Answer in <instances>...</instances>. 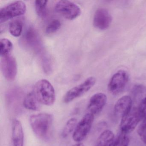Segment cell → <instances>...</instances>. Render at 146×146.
<instances>
[{"label": "cell", "instance_id": "21", "mask_svg": "<svg viewBox=\"0 0 146 146\" xmlns=\"http://www.w3.org/2000/svg\"><path fill=\"white\" fill-rule=\"evenodd\" d=\"M129 139L127 134L121 132L115 138L111 146H128Z\"/></svg>", "mask_w": 146, "mask_h": 146}, {"label": "cell", "instance_id": "12", "mask_svg": "<svg viewBox=\"0 0 146 146\" xmlns=\"http://www.w3.org/2000/svg\"><path fill=\"white\" fill-rule=\"evenodd\" d=\"M132 99L129 96H124L119 98L115 103L114 111L117 117L122 118L129 113L132 109Z\"/></svg>", "mask_w": 146, "mask_h": 146}, {"label": "cell", "instance_id": "11", "mask_svg": "<svg viewBox=\"0 0 146 146\" xmlns=\"http://www.w3.org/2000/svg\"><path fill=\"white\" fill-rule=\"evenodd\" d=\"M111 21V16L108 11L104 8H99L95 13L93 24L96 29L105 30L108 29Z\"/></svg>", "mask_w": 146, "mask_h": 146}, {"label": "cell", "instance_id": "15", "mask_svg": "<svg viewBox=\"0 0 146 146\" xmlns=\"http://www.w3.org/2000/svg\"><path fill=\"white\" fill-rule=\"evenodd\" d=\"M114 140L113 132L109 130H106L97 138L96 146H111Z\"/></svg>", "mask_w": 146, "mask_h": 146}, {"label": "cell", "instance_id": "20", "mask_svg": "<svg viewBox=\"0 0 146 146\" xmlns=\"http://www.w3.org/2000/svg\"><path fill=\"white\" fill-rule=\"evenodd\" d=\"M0 48L1 56H5L11 54L13 48V45L11 42L8 39L4 38L0 41Z\"/></svg>", "mask_w": 146, "mask_h": 146}, {"label": "cell", "instance_id": "18", "mask_svg": "<svg viewBox=\"0 0 146 146\" xmlns=\"http://www.w3.org/2000/svg\"><path fill=\"white\" fill-rule=\"evenodd\" d=\"M48 1L36 0L35 2L36 11L37 15L42 19H45L47 15V6Z\"/></svg>", "mask_w": 146, "mask_h": 146}, {"label": "cell", "instance_id": "24", "mask_svg": "<svg viewBox=\"0 0 146 146\" xmlns=\"http://www.w3.org/2000/svg\"><path fill=\"white\" fill-rule=\"evenodd\" d=\"M137 110L141 119L146 120V97L143 98L140 102Z\"/></svg>", "mask_w": 146, "mask_h": 146}, {"label": "cell", "instance_id": "6", "mask_svg": "<svg viewBox=\"0 0 146 146\" xmlns=\"http://www.w3.org/2000/svg\"><path fill=\"white\" fill-rule=\"evenodd\" d=\"M56 12L64 18L72 20L79 17L82 13L81 8L76 4L67 0H61L55 5Z\"/></svg>", "mask_w": 146, "mask_h": 146}, {"label": "cell", "instance_id": "23", "mask_svg": "<svg viewBox=\"0 0 146 146\" xmlns=\"http://www.w3.org/2000/svg\"><path fill=\"white\" fill-rule=\"evenodd\" d=\"M137 132L141 141L146 144V120H143L138 126Z\"/></svg>", "mask_w": 146, "mask_h": 146}, {"label": "cell", "instance_id": "10", "mask_svg": "<svg viewBox=\"0 0 146 146\" xmlns=\"http://www.w3.org/2000/svg\"><path fill=\"white\" fill-rule=\"evenodd\" d=\"M107 97L105 94L98 93L91 96L88 103V113L95 115L100 113L106 104Z\"/></svg>", "mask_w": 146, "mask_h": 146}, {"label": "cell", "instance_id": "8", "mask_svg": "<svg viewBox=\"0 0 146 146\" xmlns=\"http://www.w3.org/2000/svg\"><path fill=\"white\" fill-rule=\"evenodd\" d=\"M1 67L4 77L7 81H13L17 72V64L15 58L11 54L1 57Z\"/></svg>", "mask_w": 146, "mask_h": 146}, {"label": "cell", "instance_id": "13", "mask_svg": "<svg viewBox=\"0 0 146 146\" xmlns=\"http://www.w3.org/2000/svg\"><path fill=\"white\" fill-rule=\"evenodd\" d=\"M23 130L21 122L17 119L12 122V140L13 146H24Z\"/></svg>", "mask_w": 146, "mask_h": 146}, {"label": "cell", "instance_id": "26", "mask_svg": "<svg viewBox=\"0 0 146 146\" xmlns=\"http://www.w3.org/2000/svg\"><path fill=\"white\" fill-rule=\"evenodd\" d=\"M72 146H84V145L82 143H78L74 144V145H72Z\"/></svg>", "mask_w": 146, "mask_h": 146}, {"label": "cell", "instance_id": "25", "mask_svg": "<svg viewBox=\"0 0 146 146\" xmlns=\"http://www.w3.org/2000/svg\"><path fill=\"white\" fill-rule=\"evenodd\" d=\"M144 91L145 90L143 87L140 86H137L133 89V94L135 97L138 98L142 94L144 93Z\"/></svg>", "mask_w": 146, "mask_h": 146}, {"label": "cell", "instance_id": "16", "mask_svg": "<svg viewBox=\"0 0 146 146\" xmlns=\"http://www.w3.org/2000/svg\"><path fill=\"white\" fill-rule=\"evenodd\" d=\"M23 105L26 109L31 111H39L40 109V103L37 100L33 92L29 93L25 97Z\"/></svg>", "mask_w": 146, "mask_h": 146}, {"label": "cell", "instance_id": "1", "mask_svg": "<svg viewBox=\"0 0 146 146\" xmlns=\"http://www.w3.org/2000/svg\"><path fill=\"white\" fill-rule=\"evenodd\" d=\"M53 121V115L47 113L33 114L29 119L31 126L36 135L44 141H47L51 138Z\"/></svg>", "mask_w": 146, "mask_h": 146}, {"label": "cell", "instance_id": "7", "mask_svg": "<svg viewBox=\"0 0 146 146\" xmlns=\"http://www.w3.org/2000/svg\"><path fill=\"white\" fill-rule=\"evenodd\" d=\"M128 72L124 70L117 72L112 77L108 85L109 92L113 95L121 94L127 85L129 81Z\"/></svg>", "mask_w": 146, "mask_h": 146}, {"label": "cell", "instance_id": "5", "mask_svg": "<svg viewBox=\"0 0 146 146\" xmlns=\"http://www.w3.org/2000/svg\"><path fill=\"white\" fill-rule=\"evenodd\" d=\"M94 119V115L87 113L78 123L73 131L72 138L75 141L80 143L84 140L90 131Z\"/></svg>", "mask_w": 146, "mask_h": 146}, {"label": "cell", "instance_id": "22", "mask_svg": "<svg viewBox=\"0 0 146 146\" xmlns=\"http://www.w3.org/2000/svg\"><path fill=\"white\" fill-rule=\"evenodd\" d=\"M61 23L58 19H53L49 23L46 29V32L47 34L55 33L60 29Z\"/></svg>", "mask_w": 146, "mask_h": 146}, {"label": "cell", "instance_id": "4", "mask_svg": "<svg viewBox=\"0 0 146 146\" xmlns=\"http://www.w3.org/2000/svg\"><path fill=\"white\" fill-rule=\"evenodd\" d=\"M96 82V79L94 77L88 78L79 85L68 90L63 97V102L67 104L82 96L94 87Z\"/></svg>", "mask_w": 146, "mask_h": 146}, {"label": "cell", "instance_id": "19", "mask_svg": "<svg viewBox=\"0 0 146 146\" xmlns=\"http://www.w3.org/2000/svg\"><path fill=\"white\" fill-rule=\"evenodd\" d=\"M78 123L77 119L76 118H71L66 122L61 133L63 138L67 137L72 131H74Z\"/></svg>", "mask_w": 146, "mask_h": 146}, {"label": "cell", "instance_id": "2", "mask_svg": "<svg viewBox=\"0 0 146 146\" xmlns=\"http://www.w3.org/2000/svg\"><path fill=\"white\" fill-rule=\"evenodd\" d=\"M33 92L40 104L52 106L55 102L56 95L54 88L51 83L46 79H41L36 82Z\"/></svg>", "mask_w": 146, "mask_h": 146}, {"label": "cell", "instance_id": "17", "mask_svg": "<svg viewBox=\"0 0 146 146\" xmlns=\"http://www.w3.org/2000/svg\"><path fill=\"white\" fill-rule=\"evenodd\" d=\"M23 29V22L20 19H14L10 23L9 27V32L13 36L19 37L22 34Z\"/></svg>", "mask_w": 146, "mask_h": 146}, {"label": "cell", "instance_id": "3", "mask_svg": "<svg viewBox=\"0 0 146 146\" xmlns=\"http://www.w3.org/2000/svg\"><path fill=\"white\" fill-rule=\"evenodd\" d=\"M26 10V5L23 1L10 3L0 10V23L1 24L14 17L23 15Z\"/></svg>", "mask_w": 146, "mask_h": 146}, {"label": "cell", "instance_id": "14", "mask_svg": "<svg viewBox=\"0 0 146 146\" xmlns=\"http://www.w3.org/2000/svg\"><path fill=\"white\" fill-rule=\"evenodd\" d=\"M25 41L28 46L34 49L38 50L41 46V41L37 31L33 27L26 31L24 36Z\"/></svg>", "mask_w": 146, "mask_h": 146}, {"label": "cell", "instance_id": "9", "mask_svg": "<svg viewBox=\"0 0 146 146\" xmlns=\"http://www.w3.org/2000/svg\"><path fill=\"white\" fill-rule=\"evenodd\" d=\"M141 119L137 108H132L129 113L121 118L120 123L121 132L125 134L132 132Z\"/></svg>", "mask_w": 146, "mask_h": 146}]
</instances>
